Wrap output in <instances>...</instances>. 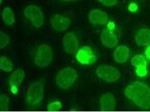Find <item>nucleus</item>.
<instances>
[{
	"instance_id": "nucleus-1",
	"label": "nucleus",
	"mask_w": 150,
	"mask_h": 112,
	"mask_svg": "<svg viewBox=\"0 0 150 112\" xmlns=\"http://www.w3.org/2000/svg\"><path fill=\"white\" fill-rule=\"evenodd\" d=\"M125 96L133 101L137 106L150 109V88L142 82L137 81L129 85L125 90Z\"/></svg>"
},
{
	"instance_id": "nucleus-2",
	"label": "nucleus",
	"mask_w": 150,
	"mask_h": 112,
	"mask_svg": "<svg viewBox=\"0 0 150 112\" xmlns=\"http://www.w3.org/2000/svg\"><path fill=\"white\" fill-rule=\"evenodd\" d=\"M45 94V81L40 78L31 84L26 92V100L28 105L35 106L42 102Z\"/></svg>"
},
{
	"instance_id": "nucleus-3",
	"label": "nucleus",
	"mask_w": 150,
	"mask_h": 112,
	"mask_svg": "<svg viewBox=\"0 0 150 112\" xmlns=\"http://www.w3.org/2000/svg\"><path fill=\"white\" fill-rule=\"evenodd\" d=\"M77 77L76 70L72 67H67L58 72L55 78V82L59 88L67 90L74 84Z\"/></svg>"
},
{
	"instance_id": "nucleus-4",
	"label": "nucleus",
	"mask_w": 150,
	"mask_h": 112,
	"mask_svg": "<svg viewBox=\"0 0 150 112\" xmlns=\"http://www.w3.org/2000/svg\"><path fill=\"white\" fill-rule=\"evenodd\" d=\"M54 52L52 48L46 44L38 46L34 58V64L40 67H46L52 62Z\"/></svg>"
},
{
	"instance_id": "nucleus-5",
	"label": "nucleus",
	"mask_w": 150,
	"mask_h": 112,
	"mask_svg": "<svg viewBox=\"0 0 150 112\" xmlns=\"http://www.w3.org/2000/svg\"><path fill=\"white\" fill-rule=\"evenodd\" d=\"M24 14L35 28H40L44 25L45 15L37 6L34 5H28L24 10Z\"/></svg>"
},
{
	"instance_id": "nucleus-6",
	"label": "nucleus",
	"mask_w": 150,
	"mask_h": 112,
	"mask_svg": "<svg viewBox=\"0 0 150 112\" xmlns=\"http://www.w3.org/2000/svg\"><path fill=\"white\" fill-rule=\"evenodd\" d=\"M97 77L106 82L112 83L117 81L120 77V73L116 68L110 65H101L96 70Z\"/></svg>"
},
{
	"instance_id": "nucleus-7",
	"label": "nucleus",
	"mask_w": 150,
	"mask_h": 112,
	"mask_svg": "<svg viewBox=\"0 0 150 112\" xmlns=\"http://www.w3.org/2000/svg\"><path fill=\"white\" fill-rule=\"evenodd\" d=\"M75 58L78 62L82 64L90 65L94 64L97 58L90 46H84L78 51Z\"/></svg>"
},
{
	"instance_id": "nucleus-8",
	"label": "nucleus",
	"mask_w": 150,
	"mask_h": 112,
	"mask_svg": "<svg viewBox=\"0 0 150 112\" xmlns=\"http://www.w3.org/2000/svg\"><path fill=\"white\" fill-rule=\"evenodd\" d=\"M62 45L67 53L71 55L78 48L79 42L73 32H68L62 36Z\"/></svg>"
},
{
	"instance_id": "nucleus-9",
	"label": "nucleus",
	"mask_w": 150,
	"mask_h": 112,
	"mask_svg": "<svg viewBox=\"0 0 150 112\" xmlns=\"http://www.w3.org/2000/svg\"><path fill=\"white\" fill-rule=\"evenodd\" d=\"M114 29L108 28L103 29L100 34V41L103 45L108 48L115 47L118 43V38L114 32Z\"/></svg>"
},
{
	"instance_id": "nucleus-10",
	"label": "nucleus",
	"mask_w": 150,
	"mask_h": 112,
	"mask_svg": "<svg viewBox=\"0 0 150 112\" xmlns=\"http://www.w3.org/2000/svg\"><path fill=\"white\" fill-rule=\"evenodd\" d=\"M50 24L56 31L62 32L68 29L70 27L71 20L67 17L56 14L51 18Z\"/></svg>"
},
{
	"instance_id": "nucleus-11",
	"label": "nucleus",
	"mask_w": 150,
	"mask_h": 112,
	"mask_svg": "<svg viewBox=\"0 0 150 112\" xmlns=\"http://www.w3.org/2000/svg\"><path fill=\"white\" fill-rule=\"evenodd\" d=\"M25 77V72L21 69L15 70L10 76L9 85L10 91L13 94H16L18 91V87L21 85Z\"/></svg>"
},
{
	"instance_id": "nucleus-12",
	"label": "nucleus",
	"mask_w": 150,
	"mask_h": 112,
	"mask_svg": "<svg viewBox=\"0 0 150 112\" xmlns=\"http://www.w3.org/2000/svg\"><path fill=\"white\" fill-rule=\"evenodd\" d=\"M88 20L92 25H105L108 21V14L99 9L92 10L88 13Z\"/></svg>"
},
{
	"instance_id": "nucleus-13",
	"label": "nucleus",
	"mask_w": 150,
	"mask_h": 112,
	"mask_svg": "<svg viewBox=\"0 0 150 112\" xmlns=\"http://www.w3.org/2000/svg\"><path fill=\"white\" fill-rule=\"evenodd\" d=\"M131 64L136 68L137 75L140 77L145 76L147 74V63L143 55H137L132 59Z\"/></svg>"
},
{
	"instance_id": "nucleus-14",
	"label": "nucleus",
	"mask_w": 150,
	"mask_h": 112,
	"mask_svg": "<svg viewBox=\"0 0 150 112\" xmlns=\"http://www.w3.org/2000/svg\"><path fill=\"white\" fill-rule=\"evenodd\" d=\"M101 109L105 111H111L115 109L116 107V99L114 95L107 92L103 94L100 99Z\"/></svg>"
},
{
	"instance_id": "nucleus-15",
	"label": "nucleus",
	"mask_w": 150,
	"mask_h": 112,
	"mask_svg": "<svg viewBox=\"0 0 150 112\" xmlns=\"http://www.w3.org/2000/svg\"><path fill=\"white\" fill-rule=\"evenodd\" d=\"M113 56L117 63H125L129 56V49L125 46H119L115 49Z\"/></svg>"
},
{
	"instance_id": "nucleus-16",
	"label": "nucleus",
	"mask_w": 150,
	"mask_h": 112,
	"mask_svg": "<svg viewBox=\"0 0 150 112\" xmlns=\"http://www.w3.org/2000/svg\"><path fill=\"white\" fill-rule=\"evenodd\" d=\"M135 41L138 47H144L150 44V29H142L137 34Z\"/></svg>"
},
{
	"instance_id": "nucleus-17",
	"label": "nucleus",
	"mask_w": 150,
	"mask_h": 112,
	"mask_svg": "<svg viewBox=\"0 0 150 112\" xmlns=\"http://www.w3.org/2000/svg\"><path fill=\"white\" fill-rule=\"evenodd\" d=\"M2 19L4 23L8 26H11L15 22V14L10 7L4 8L2 12Z\"/></svg>"
},
{
	"instance_id": "nucleus-18",
	"label": "nucleus",
	"mask_w": 150,
	"mask_h": 112,
	"mask_svg": "<svg viewBox=\"0 0 150 112\" xmlns=\"http://www.w3.org/2000/svg\"><path fill=\"white\" fill-rule=\"evenodd\" d=\"M14 64L7 56H1L0 58V69L6 72L13 71Z\"/></svg>"
},
{
	"instance_id": "nucleus-19",
	"label": "nucleus",
	"mask_w": 150,
	"mask_h": 112,
	"mask_svg": "<svg viewBox=\"0 0 150 112\" xmlns=\"http://www.w3.org/2000/svg\"><path fill=\"white\" fill-rule=\"evenodd\" d=\"M10 99L5 94H1L0 96V109L1 111H7L8 109Z\"/></svg>"
},
{
	"instance_id": "nucleus-20",
	"label": "nucleus",
	"mask_w": 150,
	"mask_h": 112,
	"mask_svg": "<svg viewBox=\"0 0 150 112\" xmlns=\"http://www.w3.org/2000/svg\"><path fill=\"white\" fill-rule=\"evenodd\" d=\"M10 39L7 34L2 31L0 32V47L1 49L5 48L10 43Z\"/></svg>"
},
{
	"instance_id": "nucleus-21",
	"label": "nucleus",
	"mask_w": 150,
	"mask_h": 112,
	"mask_svg": "<svg viewBox=\"0 0 150 112\" xmlns=\"http://www.w3.org/2000/svg\"><path fill=\"white\" fill-rule=\"evenodd\" d=\"M48 111L51 112H56L60 111L62 109V103L59 101H55L50 103L47 106Z\"/></svg>"
},
{
	"instance_id": "nucleus-22",
	"label": "nucleus",
	"mask_w": 150,
	"mask_h": 112,
	"mask_svg": "<svg viewBox=\"0 0 150 112\" xmlns=\"http://www.w3.org/2000/svg\"><path fill=\"white\" fill-rule=\"evenodd\" d=\"M103 5L106 7H112L116 5L117 0H98Z\"/></svg>"
},
{
	"instance_id": "nucleus-23",
	"label": "nucleus",
	"mask_w": 150,
	"mask_h": 112,
	"mask_svg": "<svg viewBox=\"0 0 150 112\" xmlns=\"http://www.w3.org/2000/svg\"><path fill=\"white\" fill-rule=\"evenodd\" d=\"M138 5L136 3H132L128 6V10L132 13H135L138 10Z\"/></svg>"
},
{
	"instance_id": "nucleus-24",
	"label": "nucleus",
	"mask_w": 150,
	"mask_h": 112,
	"mask_svg": "<svg viewBox=\"0 0 150 112\" xmlns=\"http://www.w3.org/2000/svg\"><path fill=\"white\" fill-rule=\"evenodd\" d=\"M145 54H146V56L147 57V58L150 60V46L147 48V49L146 50V52H145Z\"/></svg>"
},
{
	"instance_id": "nucleus-25",
	"label": "nucleus",
	"mask_w": 150,
	"mask_h": 112,
	"mask_svg": "<svg viewBox=\"0 0 150 112\" xmlns=\"http://www.w3.org/2000/svg\"><path fill=\"white\" fill-rule=\"evenodd\" d=\"M61 2H71V1H76L78 0H59Z\"/></svg>"
}]
</instances>
